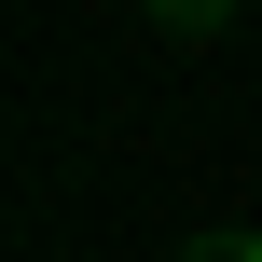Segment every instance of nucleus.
<instances>
[{
    "label": "nucleus",
    "instance_id": "1",
    "mask_svg": "<svg viewBox=\"0 0 262 262\" xmlns=\"http://www.w3.org/2000/svg\"><path fill=\"white\" fill-rule=\"evenodd\" d=\"M138 14H152V28H166V41H221V28H235V14H249V0H138Z\"/></svg>",
    "mask_w": 262,
    "mask_h": 262
},
{
    "label": "nucleus",
    "instance_id": "2",
    "mask_svg": "<svg viewBox=\"0 0 262 262\" xmlns=\"http://www.w3.org/2000/svg\"><path fill=\"white\" fill-rule=\"evenodd\" d=\"M180 262H262V235H193Z\"/></svg>",
    "mask_w": 262,
    "mask_h": 262
}]
</instances>
